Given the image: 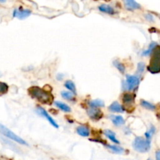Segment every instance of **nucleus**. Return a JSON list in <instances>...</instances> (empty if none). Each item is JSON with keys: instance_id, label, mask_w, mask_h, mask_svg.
Returning a JSON list of instances; mask_svg holds the SVG:
<instances>
[{"instance_id": "obj_15", "label": "nucleus", "mask_w": 160, "mask_h": 160, "mask_svg": "<svg viewBox=\"0 0 160 160\" xmlns=\"http://www.w3.org/2000/svg\"><path fill=\"white\" fill-rule=\"evenodd\" d=\"M98 9H99L101 12H106V13L108 14H113L114 12H115L113 8H112L110 6H108V5L106 4H102L100 6H98Z\"/></svg>"}, {"instance_id": "obj_9", "label": "nucleus", "mask_w": 160, "mask_h": 160, "mask_svg": "<svg viewBox=\"0 0 160 160\" xmlns=\"http://www.w3.org/2000/svg\"><path fill=\"white\" fill-rule=\"evenodd\" d=\"M88 114L90 118L93 120H98L102 117V112L100 110L97 109L96 108H92L88 110Z\"/></svg>"}, {"instance_id": "obj_5", "label": "nucleus", "mask_w": 160, "mask_h": 160, "mask_svg": "<svg viewBox=\"0 0 160 160\" xmlns=\"http://www.w3.org/2000/svg\"><path fill=\"white\" fill-rule=\"evenodd\" d=\"M140 83L138 77L134 75H127L126 81L123 82V89L125 91H133L136 89Z\"/></svg>"}, {"instance_id": "obj_2", "label": "nucleus", "mask_w": 160, "mask_h": 160, "mask_svg": "<svg viewBox=\"0 0 160 160\" xmlns=\"http://www.w3.org/2000/svg\"><path fill=\"white\" fill-rule=\"evenodd\" d=\"M148 70L152 73H160V46L156 45L153 49Z\"/></svg>"}, {"instance_id": "obj_8", "label": "nucleus", "mask_w": 160, "mask_h": 160, "mask_svg": "<svg viewBox=\"0 0 160 160\" xmlns=\"http://www.w3.org/2000/svg\"><path fill=\"white\" fill-rule=\"evenodd\" d=\"M31 14V11L29 9H16L13 11V17L20 19V20H23L27 18Z\"/></svg>"}, {"instance_id": "obj_20", "label": "nucleus", "mask_w": 160, "mask_h": 160, "mask_svg": "<svg viewBox=\"0 0 160 160\" xmlns=\"http://www.w3.org/2000/svg\"><path fill=\"white\" fill-rule=\"evenodd\" d=\"M156 45H157L156 42H152V43L149 45V46H148V49L145 50V51H144L143 52H142V56H148L149 54H152L153 49L156 48Z\"/></svg>"}, {"instance_id": "obj_14", "label": "nucleus", "mask_w": 160, "mask_h": 160, "mask_svg": "<svg viewBox=\"0 0 160 160\" xmlns=\"http://www.w3.org/2000/svg\"><path fill=\"white\" fill-rule=\"evenodd\" d=\"M77 133H78L79 135L82 136V137H88L90 134V131H89V129L86 127L81 126L78 127L77 128Z\"/></svg>"}, {"instance_id": "obj_10", "label": "nucleus", "mask_w": 160, "mask_h": 160, "mask_svg": "<svg viewBox=\"0 0 160 160\" xmlns=\"http://www.w3.org/2000/svg\"><path fill=\"white\" fill-rule=\"evenodd\" d=\"M125 6L129 10H133V9H138L141 8L139 3H138L135 0H124Z\"/></svg>"}, {"instance_id": "obj_19", "label": "nucleus", "mask_w": 160, "mask_h": 160, "mask_svg": "<svg viewBox=\"0 0 160 160\" xmlns=\"http://www.w3.org/2000/svg\"><path fill=\"white\" fill-rule=\"evenodd\" d=\"M141 105L146 109H148V110H155V109H156V106L148 102L145 101V100H142L141 101Z\"/></svg>"}, {"instance_id": "obj_7", "label": "nucleus", "mask_w": 160, "mask_h": 160, "mask_svg": "<svg viewBox=\"0 0 160 160\" xmlns=\"http://www.w3.org/2000/svg\"><path fill=\"white\" fill-rule=\"evenodd\" d=\"M37 111H38V112L39 115H41L42 117H44V118L46 119V120L49 122V123L52 125V126L54 127V128H56V129H58V128H59V125L57 124V123L55 121L54 119H53L52 117L51 116H50L49 114H48V112H47L46 111L43 109V108L41 107V106H38V107L37 108Z\"/></svg>"}, {"instance_id": "obj_4", "label": "nucleus", "mask_w": 160, "mask_h": 160, "mask_svg": "<svg viewBox=\"0 0 160 160\" xmlns=\"http://www.w3.org/2000/svg\"><path fill=\"white\" fill-rule=\"evenodd\" d=\"M0 133H1L2 134H3L4 136H6V138H8L12 140L13 142H17L18 144L23 145H28V144L23 139H22L21 138H20L18 135H17L15 133H13L12 131L8 129L6 127L1 124V123H0Z\"/></svg>"}, {"instance_id": "obj_16", "label": "nucleus", "mask_w": 160, "mask_h": 160, "mask_svg": "<svg viewBox=\"0 0 160 160\" xmlns=\"http://www.w3.org/2000/svg\"><path fill=\"white\" fill-rule=\"evenodd\" d=\"M55 105H56V107L59 108L60 110L64 111V112H70V111H71V109H70V106H67L65 103L62 102L56 101V102H55Z\"/></svg>"}, {"instance_id": "obj_24", "label": "nucleus", "mask_w": 160, "mask_h": 160, "mask_svg": "<svg viewBox=\"0 0 160 160\" xmlns=\"http://www.w3.org/2000/svg\"><path fill=\"white\" fill-rule=\"evenodd\" d=\"M61 95L67 100H72L73 98V94L70 92H62Z\"/></svg>"}, {"instance_id": "obj_22", "label": "nucleus", "mask_w": 160, "mask_h": 160, "mask_svg": "<svg viewBox=\"0 0 160 160\" xmlns=\"http://www.w3.org/2000/svg\"><path fill=\"white\" fill-rule=\"evenodd\" d=\"M64 86H65V87L67 88L68 90L71 91V92H74V93H75V92H76V88H75V84H74V83H73L72 81H70V80H69V81H66L65 84H64Z\"/></svg>"}, {"instance_id": "obj_6", "label": "nucleus", "mask_w": 160, "mask_h": 160, "mask_svg": "<svg viewBox=\"0 0 160 160\" xmlns=\"http://www.w3.org/2000/svg\"><path fill=\"white\" fill-rule=\"evenodd\" d=\"M134 99H135V95L131 93H125L123 95V102L125 106L126 109H129L132 110L133 108L131 106H134Z\"/></svg>"}, {"instance_id": "obj_11", "label": "nucleus", "mask_w": 160, "mask_h": 160, "mask_svg": "<svg viewBox=\"0 0 160 160\" xmlns=\"http://www.w3.org/2000/svg\"><path fill=\"white\" fill-rule=\"evenodd\" d=\"M109 111L113 112H124V109H123L120 104H119L117 102H112L110 106H109Z\"/></svg>"}, {"instance_id": "obj_26", "label": "nucleus", "mask_w": 160, "mask_h": 160, "mask_svg": "<svg viewBox=\"0 0 160 160\" xmlns=\"http://www.w3.org/2000/svg\"><path fill=\"white\" fill-rule=\"evenodd\" d=\"M145 70V64L143 62H139L138 65V72L139 73H142Z\"/></svg>"}, {"instance_id": "obj_30", "label": "nucleus", "mask_w": 160, "mask_h": 160, "mask_svg": "<svg viewBox=\"0 0 160 160\" xmlns=\"http://www.w3.org/2000/svg\"><path fill=\"white\" fill-rule=\"evenodd\" d=\"M159 119H160V114H159Z\"/></svg>"}, {"instance_id": "obj_21", "label": "nucleus", "mask_w": 160, "mask_h": 160, "mask_svg": "<svg viewBox=\"0 0 160 160\" xmlns=\"http://www.w3.org/2000/svg\"><path fill=\"white\" fill-rule=\"evenodd\" d=\"M113 65H114V67H115L116 68H117V70L120 72V73H124L125 67L123 63H121V62H120V61H118V60L113 61Z\"/></svg>"}, {"instance_id": "obj_28", "label": "nucleus", "mask_w": 160, "mask_h": 160, "mask_svg": "<svg viewBox=\"0 0 160 160\" xmlns=\"http://www.w3.org/2000/svg\"><path fill=\"white\" fill-rule=\"evenodd\" d=\"M6 0H0V2L1 3H3V2H6Z\"/></svg>"}, {"instance_id": "obj_17", "label": "nucleus", "mask_w": 160, "mask_h": 160, "mask_svg": "<svg viewBox=\"0 0 160 160\" xmlns=\"http://www.w3.org/2000/svg\"><path fill=\"white\" fill-rule=\"evenodd\" d=\"M89 106L92 108H99V107H103L105 106L104 102L101 99H95L92 100L89 102Z\"/></svg>"}, {"instance_id": "obj_27", "label": "nucleus", "mask_w": 160, "mask_h": 160, "mask_svg": "<svg viewBox=\"0 0 160 160\" xmlns=\"http://www.w3.org/2000/svg\"><path fill=\"white\" fill-rule=\"evenodd\" d=\"M156 159L158 160H160V151H158L156 152Z\"/></svg>"}, {"instance_id": "obj_12", "label": "nucleus", "mask_w": 160, "mask_h": 160, "mask_svg": "<svg viewBox=\"0 0 160 160\" xmlns=\"http://www.w3.org/2000/svg\"><path fill=\"white\" fill-rule=\"evenodd\" d=\"M111 120L115 126L120 127L124 124L125 120L121 116H111Z\"/></svg>"}, {"instance_id": "obj_3", "label": "nucleus", "mask_w": 160, "mask_h": 160, "mask_svg": "<svg viewBox=\"0 0 160 160\" xmlns=\"http://www.w3.org/2000/svg\"><path fill=\"white\" fill-rule=\"evenodd\" d=\"M151 143L149 139H145L142 137H137L133 142V148L138 152H147L149 151Z\"/></svg>"}, {"instance_id": "obj_31", "label": "nucleus", "mask_w": 160, "mask_h": 160, "mask_svg": "<svg viewBox=\"0 0 160 160\" xmlns=\"http://www.w3.org/2000/svg\"><path fill=\"white\" fill-rule=\"evenodd\" d=\"M106 1H109V0H106Z\"/></svg>"}, {"instance_id": "obj_29", "label": "nucleus", "mask_w": 160, "mask_h": 160, "mask_svg": "<svg viewBox=\"0 0 160 160\" xmlns=\"http://www.w3.org/2000/svg\"><path fill=\"white\" fill-rule=\"evenodd\" d=\"M2 76V73H0V77H1Z\"/></svg>"}, {"instance_id": "obj_25", "label": "nucleus", "mask_w": 160, "mask_h": 160, "mask_svg": "<svg viewBox=\"0 0 160 160\" xmlns=\"http://www.w3.org/2000/svg\"><path fill=\"white\" fill-rule=\"evenodd\" d=\"M155 131H156V129H155V128L153 126H152L151 128H150V129L148 130V131H147L146 133L145 134V138H146L147 139H151V138L152 137V135L154 134Z\"/></svg>"}, {"instance_id": "obj_13", "label": "nucleus", "mask_w": 160, "mask_h": 160, "mask_svg": "<svg viewBox=\"0 0 160 160\" xmlns=\"http://www.w3.org/2000/svg\"><path fill=\"white\" fill-rule=\"evenodd\" d=\"M105 134H106V137H107L111 142H114L115 144L120 143V142H119L117 139V138H116V134L113 131H110V130H106V131H105Z\"/></svg>"}, {"instance_id": "obj_1", "label": "nucleus", "mask_w": 160, "mask_h": 160, "mask_svg": "<svg viewBox=\"0 0 160 160\" xmlns=\"http://www.w3.org/2000/svg\"><path fill=\"white\" fill-rule=\"evenodd\" d=\"M28 93L34 99H37L42 104L51 105L53 102V96L51 93L39 87L33 86L28 89Z\"/></svg>"}, {"instance_id": "obj_18", "label": "nucleus", "mask_w": 160, "mask_h": 160, "mask_svg": "<svg viewBox=\"0 0 160 160\" xmlns=\"http://www.w3.org/2000/svg\"><path fill=\"white\" fill-rule=\"evenodd\" d=\"M106 147H107L109 149H110L112 152H115V153H117V154H120V153H123V152H124V150H123L121 147L117 146V145H106Z\"/></svg>"}, {"instance_id": "obj_23", "label": "nucleus", "mask_w": 160, "mask_h": 160, "mask_svg": "<svg viewBox=\"0 0 160 160\" xmlns=\"http://www.w3.org/2000/svg\"><path fill=\"white\" fill-rule=\"evenodd\" d=\"M8 89H9V86L6 83H3L0 81V95L6 94L8 92Z\"/></svg>"}]
</instances>
